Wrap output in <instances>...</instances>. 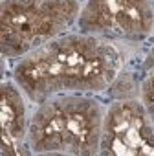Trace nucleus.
<instances>
[{
	"label": "nucleus",
	"instance_id": "nucleus-1",
	"mask_svg": "<svg viewBox=\"0 0 154 156\" xmlns=\"http://www.w3.org/2000/svg\"><path fill=\"white\" fill-rule=\"evenodd\" d=\"M123 64L114 41L70 31L17 59L11 79L31 105H39L61 94H105L119 79Z\"/></svg>",
	"mask_w": 154,
	"mask_h": 156
},
{
	"label": "nucleus",
	"instance_id": "nucleus-2",
	"mask_svg": "<svg viewBox=\"0 0 154 156\" xmlns=\"http://www.w3.org/2000/svg\"><path fill=\"white\" fill-rule=\"evenodd\" d=\"M105 105L97 96L61 94L33 105L28 145L31 154H99Z\"/></svg>",
	"mask_w": 154,
	"mask_h": 156
},
{
	"label": "nucleus",
	"instance_id": "nucleus-3",
	"mask_svg": "<svg viewBox=\"0 0 154 156\" xmlns=\"http://www.w3.org/2000/svg\"><path fill=\"white\" fill-rule=\"evenodd\" d=\"M81 0H2L0 51L20 59L77 28Z\"/></svg>",
	"mask_w": 154,
	"mask_h": 156
},
{
	"label": "nucleus",
	"instance_id": "nucleus-4",
	"mask_svg": "<svg viewBox=\"0 0 154 156\" xmlns=\"http://www.w3.org/2000/svg\"><path fill=\"white\" fill-rule=\"evenodd\" d=\"M77 31L114 42H145L154 31V0H83Z\"/></svg>",
	"mask_w": 154,
	"mask_h": 156
},
{
	"label": "nucleus",
	"instance_id": "nucleus-5",
	"mask_svg": "<svg viewBox=\"0 0 154 156\" xmlns=\"http://www.w3.org/2000/svg\"><path fill=\"white\" fill-rule=\"evenodd\" d=\"M101 156H154V123L138 98H119L105 107Z\"/></svg>",
	"mask_w": 154,
	"mask_h": 156
},
{
	"label": "nucleus",
	"instance_id": "nucleus-6",
	"mask_svg": "<svg viewBox=\"0 0 154 156\" xmlns=\"http://www.w3.org/2000/svg\"><path fill=\"white\" fill-rule=\"evenodd\" d=\"M31 103L13 79L0 85V123H2V154H31L28 129Z\"/></svg>",
	"mask_w": 154,
	"mask_h": 156
},
{
	"label": "nucleus",
	"instance_id": "nucleus-7",
	"mask_svg": "<svg viewBox=\"0 0 154 156\" xmlns=\"http://www.w3.org/2000/svg\"><path fill=\"white\" fill-rule=\"evenodd\" d=\"M138 99L141 101V105L145 107L149 118L154 123V66L145 73L143 81L139 83L138 88Z\"/></svg>",
	"mask_w": 154,
	"mask_h": 156
},
{
	"label": "nucleus",
	"instance_id": "nucleus-8",
	"mask_svg": "<svg viewBox=\"0 0 154 156\" xmlns=\"http://www.w3.org/2000/svg\"><path fill=\"white\" fill-rule=\"evenodd\" d=\"M152 39H154V31H152Z\"/></svg>",
	"mask_w": 154,
	"mask_h": 156
}]
</instances>
